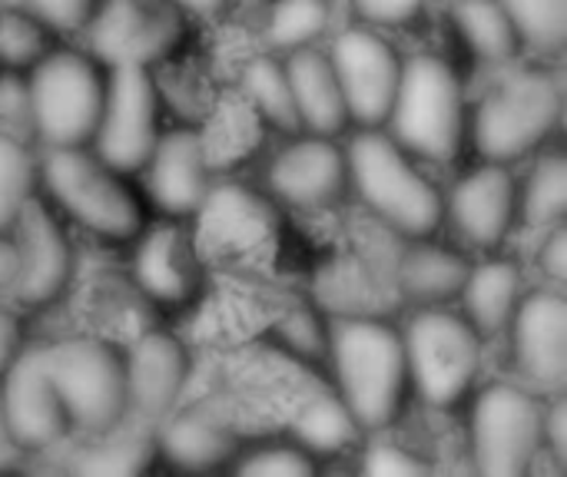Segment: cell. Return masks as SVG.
Instances as JSON below:
<instances>
[{
    "label": "cell",
    "instance_id": "6da1fadb",
    "mask_svg": "<svg viewBox=\"0 0 567 477\" xmlns=\"http://www.w3.org/2000/svg\"><path fill=\"white\" fill-rule=\"evenodd\" d=\"M326 375L362 435L389 432L412 402L402 329L375 315L332 322Z\"/></svg>",
    "mask_w": 567,
    "mask_h": 477
},
{
    "label": "cell",
    "instance_id": "7a4b0ae2",
    "mask_svg": "<svg viewBox=\"0 0 567 477\" xmlns=\"http://www.w3.org/2000/svg\"><path fill=\"white\" fill-rule=\"evenodd\" d=\"M349 193L402 239L435 236L445 222V196L419 159L385 129H355L346 143Z\"/></svg>",
    "mask_w": 567,
    "mask_h": 477
},
{
    "label": "cell",
    "instance_id": "3957f363",
    "mask_svg": "<svg viewBox=\"0 0 567 477\" xmlns=\"http://www.w3.org/2000/svg\"><path fill=\"white\" fill-rule=\"evenodd\" d=\"M40 163V186L50 206L103 242H133L146 229V196L130 183L133 176L113 169L90 146H47Z\"/></svg>",
    "mask_w": 567,
    "mask_h": 477
},
{
    "label": "cell",
    "instance_id": "277c9868",
    "mask_svg": "<svg viewBox=\"0 0 567 477\" xmlns=\"http://www.w3.org/2000/svg\"><path fill=\"white\" fill-rule=\"evenodd\" d=\"M468 96L458 70L439 53H415L402 63L399 93L385 129L419 159L452 166L468 146Z\"/></svg>",
    "mask_w": 567,
    "mask_h": 477
},
{
    "label": "cell",
    "instance_id": "5b68a950",
    "mask_svg": "<svg viewBox=\"0 0 567 477\" xmlns=\"http://www.w3.org/2000/svg\"><path fill=\"white\" fill-rule=\"evenodd\" d=\"M565 90L548 70H518L498 80L468 116V139L482 159L508 163L535 156L561 123Z\"/></svg>",
    "mask_w": 567,
    "mask_h": 477
},
{
    "label": "cell",
    "instance_id": "8992f818",
    "mask_svg": "<svg viewBox=\"0 0 567 477\" xmlns=\"http://www.w3.org/2000/svg\"><path fill=\"white\" fill-rule=\"evenodd\" d=\"M412 398L435 412L458 408L482 375V335L452 305H422L402 329Z\"/></svg>",
    "mask_w": 567,
    "mask_h": 477
},
{
    "label": "cell",
    "instance_id": "52a82bcc",
    "mask_svg": "<svg viewBox=\"0 0 567 477\" xmlns=\"http://www.w3.org/2000/svg\"><path fill=\"white\" fill-rule=\"evenodd\" d=\"M468 455L478 475L522 477L545 455V402L522 382H492L468 395Z\"/></svg>",
    "mask_w": 567,
    "mask_h": 477
},
{
    "label": "cell",
    "instance_id": "ba28073f",
    "mask_svg": "<svg viewBox=\"0 0 567 477\" xmlns=\"http://www.w3.org/2000/svg\"><path fill=\"white\" fill-rule=\"evenodd\" d=\"M33 136L43 146H90L103 96L106 66L76 46H53L27 70Z\"/></svg>",
    "mask_w": 567,
    "mask_h": 477
},
{
    "label": "cell",
    "instance_id": "9c48e42d",
    "mask_svg": "<svg viewBox=\"0 0 567 477\" xmlns=\"http://www.w3.org/2000/svg\"><path fill=\"white\" fill-rule=\"evenodd\" d=\"M43 362L66 408L70 428L106 435L130 415L123 349L100 335H70L43 345Z\"/></svg>",
    "mask_w": 567,
    "mask_h": 477
},
{
    "label": "cell",
    "instance_id": "30bf717a",
    "mask_svg": "<svg viewBox=\"0 0 567 477\" xmlns=\"http://www.w3.org/2000/svg\"><path fill=\"white\" fill-rule=\"evenodd\" d=\"M86 53L110 66H156L186 33V13L173 0H100L80 30Z\"/></svg>",
    "mask_w": 567,
    "mask_h": 477
},
{
    "label": "cell",
    "instance_id": "8fae6325",
    "mask_svg": "<svg viewBox=\"0 0 567 477\" xmlns=\"http://www.w3.org/2000/svg\"><path fill=\"white\" fill-rule=\"evenodd\" d=\"M163 133L159 86L150 66H110L106 96L90 149L113 169L136 176Z\"/></svg>",
    "mask_w": 567,
    "mask_h": 477
},
{
    "label": "cell",
    "instance_id": "7c38bea8",
    "mask_svg": "<svg viewBox=\"0 0 567 477\" xmlns=\"http://www.w3.org/2000/svg\"><path fill=\"white\" fill-rule=\"evenodd\" d=\"M329 63L342 86L352 129L385 126L405 63V56L385 37V30L365 23L339 30L329 46Z\"/></svg>",
    "mask_w": 567,
    "mask_h": 477
},
{
    "label": "cell",
    "instance_id": "4fadbf2b",
    "mask_svg": "<svg viewBox=\"0 0 567 477\" xmlns=\"http://www.w3.org/2000/svg\"><path fill=\"white\" fill-rule=\"evenodd\" d=\"M0 418L7 442L20 452H47L73 432L47 372L43 345H23L0 372Z\"/></svg>",
    "mask_w": 567,
    "mask_h": 477
},
{
    "label": "cell",
    "instance_id": "5bb4252c",
    "mask_svg": "<svg viewBox=\"0 0 567 477\" xmlns=\"http://www.w3.org/2000/svg\"><path fill=\"white\" fill-rule=\"evenodd\" d=\"M512 369L538 395H558L567 385V302L561 286L522 295L508 329Z\"/></svg>",
    "mask_w": 567,
    "mask_h": 477
},
{
    "label": "cell",
    "instance_id": "9a60e30c",
    "mask_svg": "<svg viewBox=\"0 0 567 477\" xmlns=\"http://www.w3.org/2000/svg\"><path fill=\"white\" fill-rule=\"evenodd\" d=\"M10 236L17 242V279L10 289L13 299L27 309L53 305L73 276V246L60 212L33 196L17 216Z\"/></svg>",
    "mask_w": 567,
    "mask_h": 477
},
{
    "label": "cell",
    "instance_id": "2e32d148",
    "mask_svg": "<svg viewBox=\"0 0 567 477\" xmlns=\"http://www.w3.org/2000/svg\"><path fill=\"white\" fill-rule=\"evenodd\" d=\"M140 173H146V203L166 219H189L209 203V149L196 126L163 129Z\"/></svg>",
    "mask_w": 567,
    "mask_h": 477
},
{
    "label": "cell",
    "instance_id": "e0dca14e",
    "mask_svg": "<svg viewBox=\"0 0 567 477\" xmlns=\"http://www.w3.org/2000/svg\"><path fill=\"white\" fill-rule=\"evenodd\" d=\"M136 289L159 309H186L196 302L206 282V269L196 249L193 232L183 219H166L159 226H146L133 239L130 262Z\"/></svg>",
    "mask_w": 567,
    "mask_h": 477
},
{
    "label": "cell",
    "instance_id": "ac0fdd59",
    "mask_svg": "<svg viewBox=\"0 0 567 477\" xmlns=\"http://www.w3.org/2000/svg\"><path fill=\"white\" fill-rule=\"evenodd\" d=\"M445 219H452L455 232L468 246L482 252L502 249L522 222L515 169L508 163L482 159L455 183L452 196H445Z\"/></svg>",
    "mask_w": 567,
    "mask_h": 477
},
{
    "label": "cell",
    "instance_id": "d6986e66",
    "mask_svg": "<svg viewBox=\"0 0 567 477\" xmlns=\"http://www.w3.org/2000/svg\"><path fill=\"white\" fill-rule=\"evenodd\" d=\"M269 189L292 209H332L349 193V163L339 136L296 133L269 163Z\"/></svg>",
    "mask_w": 567,
    "mask_h": 477
},
{
    "label": "cell",
    "instance_id": "ffe728a7",
    "mask_svg": "<svg viewBox=\"0 0 567 477\" xmlns=\"http://www.w3.org/2000/svg\"><path fill=\"white\" fill-rule=\"evenodd\" d=\"M123 359L130 412L146 422H163L179 405L189 382L186 345L166 329H150L130 345V352H123Z\"/></svg>",
    "mask_w": 567,
    "mask_h": 477
},
{
    "label": "cell",
    "instance_id": "44dd1931",
    "mask_svg": "<svg viewBox=\"0 0 567 477\" xmlns=\"http://www.w3.org/2000/svg\"><path fill=\"white\" fill-rule=\"evenodd\" d=\"M153 448L156 458H163L173 471L209 475V471H229L243 442L233 432V425H226L209 408H186V412L173 408L163 418Z\"/></svg>",
    "mask_w": 567,
    "mask_h": 477
},
{
    "label": "cell",
    "instance_id": "7402d4cb",
    "mask_svg": "<svg viewBox=\"0 0 567 477\" xmlns=\"http://www.w3.org/2000/svg\"><path fill=\"white\" fill-rule=\"evenodd\" d=\"M296 113L302 123V133H319V136H342L352 129L349 110L342 86L336 80V70L329 63V53L319 46H302L282 56Z\"/></svg>",
    "mask_w": 567,
    "mask_h": 477
},
{
    "label": "cell",
    "instance_id": "603a6c76",
    "mask_svg": "<svg viewBox=\"0 0 567 477\" xmlns=\"http://www.w3.org/2000/svg\"><path fill=\"white\" fill-rule=\"evenodd\" d=\"M472 259L445 242H435L432 236L405 239V249L395 262V282L399 292L415 305H452L468 279Z\"/></svg>",
    "mask_w": 567,
    "mask_h": 477
},
{
    "label": "cell",
    "instance_id": "cb8c5ba5",
    "mask_svg": "<svg viewBox=\"0 0 567 477\" xmlns=\"http://www.w3.org/2000/svg\"><path fill=\"white\" fill-rule=\"evenodd\" d=\"M525 272L515 259L488 252V259L472 262L468 279L458 292V312L472 322L482 339L502 335L525 295Z\"/></svg>",
    "mask_w": 567,
    "mask_h": 477
},
{
    "label": "cell",
    "instance_id": "d4e9b609",
    "mask_svg": "<svg viewBox=\"0 0 567 477\" xmlns=\"http://www.w3.org/2000/svg\"><path fill=\"white\" fill-rule=\"evenodd\" d=\"M289 438H296L302 448H309L316 458H329V455H342L349 452L362 435V428L355 425L352 412L346 408V402L336 395V388L319 385L312 395H306L292 418H289Z\"/></svg>",
    "mask_w": 567,
    "mask_h": 477
},
{
    "label": "cell",
    "instance_id": "484cf974",
    "mask_svg": "<svg viewBox=\"0 0 567 477\" xmlns=\"http://www.w3.org/2000/svg\"><path fill=\"white\" fill-rule=\"evenodd\" d=\"M269 349H276L286 362L326 375L329 369V342H332V319L309 302H296L269 322L266 332Z\"/></svg>",
    "mask_w": 567,
    "mask_h": 477
},
{
    "label": "cell",
    "instance_id": "4316f807",
    "mask_svg": "<svg viewBox=\"0 0 567 477\" xmlns=\"http://www.w3.org/2000/svg\"><path fill=\"white\" fill-rule=\"evenodd\" d=\"M452 23L465 46L485 63L505 66L525 50L502 0H455Z\"/></svg>",
    "mask_w": 567,
    "mask_h": 477
},
{
    "label": "cell",
    "instance_id": "83f0119b",
    "mask_svg": "<svg viewBox=\"0 0 567 477\" xmlns=\"http://www.w3.org/2000/svg\"><path fill=\"white\" fill-rule=\"evenodd\" d=\"M243 93L249 100V106L256 110V116L282 133V136H296L302 133L299 113H296V100H292V86H289V73L282 56L276 53H256L249 56V63L243 66Z\"/></svg>",
    "mask_w": 567,
    "mask_h": 477
},
{
    "label": "cell",
    "instance_id": "f1b7e54d",
    "mask_svg": "<svg viewBox=\"0 0 567 477\" xmlns=\"http://www.w3.org/2000/svg\"><path fill=\"white\" fill-rule=\"evenodd\" d=\"M567 159L561 149H538L532 169L518 179V216L535 229L565 222Z\"/></svg>",
    "mask_w": 567,
    "mask_h": 477
},
{
    "label": "cell",
    "instance_id": "f546056e",
    "mask_svg": "<svg viewBox=\"0 0 567 477\" xmlns=\"http://www.w3.org/2000/svg\"><path fill=\"white\" fill-rule=\"evenodd\" d=\"M332 27L329 0H272L262 20V43L269 53L286 56L302 46H316Z\"/></svg>",
    "mask_w": 567,
    "mask_h": 477
},
{
    "label": "cell",
    "instance_id": "4dcf8cb0",
    "mask_svg": "<svg viewBox=\"0 0 567 477\" xmlns=\"http://www.w3.org/2000/svg\"><path fill=\"white\" fill-rule=\"evenodd\" d=\"M40 189V163L27 139L0 129V232H10L23 206Z\"/></svg>",
    "mask_w": 567,
    "mask_h": 477
},
{
    "label": "cell",
    "instance_id": "1f68e13d",
    "mask_svg": "<svg viewBox=\"0 0 567 477\" xmlns=\"http://www.w3.org/2000/svg\"><path fill=\"white\" fill-rule=\"evenodd\" d=\"M56 46V33L27 7L0 10V70L27 73Z\"/></svg>",
    "mask_w": 567,
    "mask_h": 477
},
{
    "label": "cell",
    "instance_id": "d6a6232c",
    "mask_svg": "<svg viewBox=\"0 0 567 477\" xmlns=\"http://www.w3.org/2000/svg\"><path fill=\"white\" fill-rule=\"evenodd\" d=\"M229 471L262 477H312L322 471V458L302 448L296 438H266L256 445H243L233 458Z\"/></svg>",
    "mask_w": 567,
    "mask_h": 477
},
{
    "label": "cell",
    "instance_id": "836d02e7",
    "mask_svg": "<svg viewBox=\"0 0 567 477\" xmlns=\"http://www.w3.org/2000/svg\"><path fill=\"white\" fill-rule=\"evenodd\" d=\"M522 46L558 56L567 43V0H502Z\"/></svg>",
    "mask_w": 567,
    "mask_h": 477
},
{
    "label": "cell",
    "instance_id": "e575fe53",
    "mask_svg": "<svg viewBox=\"0 0 567 477\" xmlns=\"http://www.w3.org/2000/svg\"><path fill=\"white\" fill-rule=\"evenodd\" d=\"M96 438L100 445L86 448L76 462L80 475H136L150 465V458H156V448L146 438L116 435V428Z\"/></svg>",
    "mask_w": 567,
    "mask_h": 477
},
{
    "label": "cell",
    "instance_id": "d590c367",
    "mask_svg": "<svg viewBox=\"0 0 567 477\" xmlns=\"http://www.w3.org/2000/svg\"><path fill=\"white\" fill-rule=\"evenodd\" d=\"M365 448H362V471L372 477H419L435 471V465L429 458H422V452H412L392 438H385V432L379 435H365Z\"/></svg>",
    "mask_w": 567,
    "mask_h": 477
},
{
    "label": "cell",
    "instance_id": "8d00e7d4",
    "mask_svg": "<svg viewBox=\"0 0 567 477\" xmlns=\"http://www.w3.org/2000/svg\"><path fill=\"white\" fill-rule=\"evenodd\" d=\"M0 129H7V133H13L20 139L27 133H33L27 73L0 70Z\"/></svg>",
    "mask_w": 567,
    "mask_h": 477
},
{
    "label": "cell",
    "instance_id": "74e56055",
    "mask_svg": "<svg viewBox=\"0 0 567 477\" xmlns=\"http://www.w3.org/2000/svg\"><path fill=\"white\" fill-rule=\"evenodd\" d=\"M352 13L359 23L375 27V30H399L412 23L429 0H349Z\"/></svg>",
    "mask_w": 567,
    "mask_h": 477
},
{
    "label": "cell",
    "instance_id": "f35d334b",
    "mask_svg": "<svg viewBox=\"0 0 567 477\" xmlns=\"http://www.w3.org/2000/svg\"><path fill=\"white\" fill-rule=\"evenodd\" d=\"M27 10H33L53 33H80L100 0H23Z\"/></svg>",
    "mask_w": 567,
    "mask_h": 477
},
{
    "label": "cell",
    "instance_id": "ab89813d",
    "mask_svg": "<svg viewBox=\"0 0 567 477\" xmlns=\"http://www.w3.org/2000/svg\"><path fill=\"white\" fill-rule=\"evenodd\" d=\"M538 266H542V276L551 282V286H561L567 279V226L558 222L551 229H545V242L538 249Z\"/></svg>",
    "mask_w": 567,
    "mask_h": 477
},
{
    "label": "cell",
    "instance_id": "60d3db41",
    "mask_svg": "<svg viewBox=\"0 0 567 477\" xmlns=\"http://www.w3.org/2000/svg\"><path fill=\"white\" fill-rule=\"evenodd\" d=\"M545 452L555 455L558 462L567 458V405L565 392L548 395L545 402Z\"/></svg>",
    "mask_w": 567,
    "mask_h": 477
},
{
    "label": "cell",
    "instance_id": "b9f144b4",
    "mask_svg": "<svg viewBox=\"0 0 567 477\" xmlns=\"http://www.w3.org/2000/svg\"><path fill=\"white\" fill-rule=\"evenodd\" d=\"M27 335H23V319L13 309L0 305V372L23 352Z\"/></svg>",
    "mask_w": 567,
    "mask_h": 477
},
{
    "label": "cell",
    "instance_id": "7bdbcfd3",
    "mask_svg": "<svg viewBox=\"0 0 567 477\" xmlns=\"http://www.w3.org/2000/svg\"><path fill=\"white\" fill-rule=\"evenodd\" d=\"M17 279V242L10 232H0V292H10Z\"/></svg>",
    "mask_w": 567,
    "mask_h": 477
},
{
    "label": "cell",
    "instance_id": "ee69618b",
    "mask_svg": "<svg viewBox=\"0 0 567 477\" xmlns=\"http://www.w3.org/2000/svg\"><path fill=\"white\" fill-rule=\"evenodd\" d=\"M183 13H199V17H213L219 13L229 0H173Z\"/></svg>",
    "mask_w": 567,
    "mask_h": 477
},
{
    "label": "cell",
    "instance_id": "f6af8a7d",
    "mask_svg": "<svg viewBox=\"0 0 567 477\" xmlns=\"http://www.w3.org/2000/svg\"><path fill=\"white\" fill-rule=\"evenodd\" d=\"M3 448H10V442H7V432H3V418H0V455H3Z\"/></svg>",
    "mask_w": 567,
    "mask_h": 477
}]
</instances>
